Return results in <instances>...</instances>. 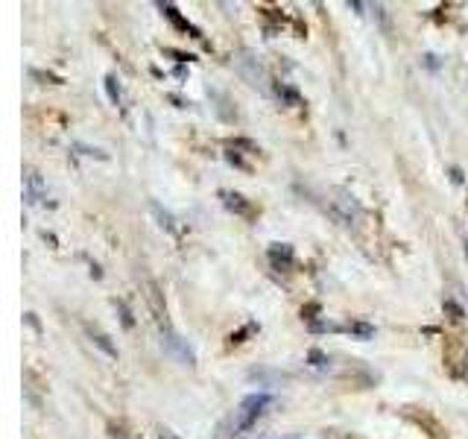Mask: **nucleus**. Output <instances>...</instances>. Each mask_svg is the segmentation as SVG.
<instances>
[{
	"instance_id": "obj_18",
	"label": "nucleus",
	"mask_w": 468,
	"mask_h": 439,
	"mask_svg": "<svg viewBox=\"0 0 468 439\" xmlns=\"http://www.w3.org/2000/svg\"><path fill=\"white\" fill-rule=\"evenodd\" d=\"M287 439H302V436H287Z\"/></svg>"
},
{
	"instance_id": "obj_8",
	"label": "nucleus",
	"mask_w": 468,
	"mask_h": 439,
	"mask_svg": "<svg viewBox=\"0 0 468 439\" xmlns=\"http://www.w3.org/2000/svg\"><path fill=\"white\" fill-rule=\"evenodd\" d=\"M293 246L290 243H273L269 246V261H273L276 266H293Z\"/></svg>"
},
{
	"instance_id": "obj_5",
	"label": "nucleus",
	"mask_w": 468,
	"mask_h": 439,
	"mask_svg": "<svg viewBox=\"0 0 468 439\" xmlns=\"http://www.w3.org/2000/svg\"><path fill=\"white\" fill-rule=\"evenodd\" d=\"M23 197H27V205H38L47 197V185L36 167H23Z\"/></svg>"
},
{
	"instance_id": "obj_7",
	"label": "nucleus",
	"mask_w": 468,
	"mask_h": 439,
	"mask_svg": "<svg viewBox=\"0 0 468 439\" xmlns=\"http://www.w3.org/2000/svg\"><path fill=\"white\" fill-rule=\"evenodd\" d=\"M219 200H223V205L229 211H234L240 217H252V205L246 202L243 193H237V190H219Z\"/></svg>"
},
{
	"instance_id": "obj_13",
	"label": "nucleus",
	"mask_w": 468,
	"mask_h": 439,
	"mask_svg": "<svg viewBox=\"0 0 468 439\" xmlns=\"http://www.w3.org/2000/svg\"><path fill=\"white\" fill-rule=\"evenodd\" d=\"M346 331H349V334H357L360 340H369V337L375 334V328L369 325V323H349V325H346Z\"/></svg>"
},
{
	"instance_id": "obj_11",
	"label": "nucleus",
	"mask_w": 468,
	"mask_h": 439,
	"mask_svg": "<svg viewBox=\"0 0 468 439\" xmlns=\"http://www.w3.org/2000/svg\"><path fill=\"white\" fill-rule=\"evenodd\" d=\"M158 9H161V12H164V15L170 18V21H173V23H176V27H182V30H187V33H193V36H200V33H196V30L190 27V23H187V21H185V18L179 15V9H176L173 4H158Z\"/></svg>"
},
{
	"instance_id": "obj_16",
	"label": "nucleus",
	"mask_w": 468,
	"mask_h": 439,
	"mask_svg": "<svg viewBox=\"0 0 468 439\" xmlns=\"http://www.w3.org/2000/svg\"><path fill=\"white\" fill-rule=\"evenodd\" d=\"M158 439H182V436H179V433H176L173 428H167V425H161V428H158Z\"/></svg>"
},
{
	"instance_id": "obj_9",
	"label": "nucleus",
	"mask_w": 468,
	"mask_h": 439,
	"mask_svg": "<svg viewBox=\"0 0 468 439\" xmlns=\"http://www.w3.org/2000/svg\"><path fill=\"white\" fill-rule=\"evenodd\" d=\"M150 211L156 214V220H158V226L164 229V232H170V234H176L179 232V226H176V217L173 214H170L167 208H161L156 200H150Z\"/></svg>"
},
{
	"instance_id": "obj_12",
	"label": "nucleus",
	"mask_w": 468,
	"mask_h": 439,
	"mask_svg": "<svg viewBox=\"0 0 468 439\" xmlns=\"http://www.w3.org/2000/svg\"><path fill=\"white\" fill-rule=\"evenodd\" d=\"M106 91H109V100H111L114 106L123 103V88H120V82H117L114 73H109V77H106Z\"/></svg>"
},
{
	"instance_id": "obj_14",
	"label": "nucleus",
	"mask_w": 468,
	"mask_h": 439,
	"mask_svg": "<svg viewBox=\"0 0 468 439\" xmlns=\"http://www.w3.org/2000/svg\"><path fill=\"white\" fill-rule=\"evenodd\" d=\"M308 363L313 366V369H328V366H331V357L322 354V352H310V354H308Z\"/></svg>"
},
{
	"instance_id": "obj_3",
	"label": "nucleus",
	"mask_w": 468,
	"mask_h": 439,
	"mask_svg": "<svg viewBox=\"0 0 468 439\" xmlns=\"http://www.w3.org/2000/svg\"><path fill=\"white\" fill-rule=\"evenodd\" d=\"M237 70H240V77L249 82L252 88H261V91H266L269 88V73H266V67L252 56V53H240V59H237Z\"/></svg>"
},
{
	"instance_id": "obj_6",
	"label": "nucleus",
	"mask_w": 468,
	"mask_h": 439,
	"mask_svg": "<svg viewBox=\"0 0 468 439\" xmlns=\"http://www.w3.org/2000/svg\"><path fill=\"white\" fill-rule=\"evenodd\" d=\"M143 287H146V302H150V308H153V313H156V323L161 325V331H164V328H173V325H170V320H167V305H164L161 287H158L153 278H146Z\"/></svg>"
},
{
	"instance_id": "obj_15",
	"label": "nucleus",
	"mask_w": 468,
	"mask_h": 439,
	"mask_svg": "<svg viewBox=\"0 0 468 439\" xmlns=\"http://www.w3.org/2000/svg\"><path fill=\"white\" fill-rule=\"evenodd\" d=\"M114 308H120V320H123V325L132 328V310L126 308V302H123V299H114Z\"/></svg>"
},
{
	"instance_id": "obj_17",
	"label": "nucleus",
	"mask_w": 468,
	"mask_h": 439,
	"mask_svg": "<svg viewBox=\"0 0 468 439\" xmlns=\"http://www.w3.org/2000/svg\"><path fill=\"white\" fill-rule=\"evenodd\" d=\"M109 433H111V439H126V430L123 428H109Z\"/></svg>"
},
{
	"instance_id": "obj_4",
	"label": "nucleus",
	"mask_w": 468,
	"mask_h": 439,
	"mask_svg": "<svg viewBox=\"0 0 468 439\" xmlns=\"http://www.w3.org/2000/svg\"><path fill=\"white\" fill-rule=\"evenodd\" d=\"M161 346H164L170 354H173L176 360H182L185 366H196V352H193V346L187 343L182 334H176L173 328H164V331H161Z\"/></svg>"
},
{
	"instance_id": "obj_10",
	"label": "nucleus",
	"mask_w": 468,
	"mask_h": 439,
	"mask_svg": "<svg viewBox=\"0 0 468 439\" xmlns=\"http://www.w3.org/2000/svg\"><path fill=\"white\" fill-rule=\"evenodd\" d=\"M85 331H88V337H91V343L97 346V349H103L109 357H117V346L109 340V334H103V331H97L94 325H85Z\"/></svg>"
},
{
	"instance_id": "obj_1",
	"label": "nucleus",
	"mask_w": 468,
	"mask_h": 439,
	"mask_svg": "<svg viewBox=\"0 0 468 439\" xmlns=\"http://www.w3.org/2000/svg\"><path fill=\"white\" fill-rule=\"evenodd\" d=\"M269 404H273V396H269V393H252V396H246V399L237 404V410H234V416H232L229 430H226L223 439H243L246 433H249V430L258 425V419L263 416V413L269 410Z\"/></svg>"
},
{
	"instance_id": "obj_2",
	"label": "nucleus",
	"mask_w": 468,
	"mask_h": 439,
	"mask_svg": "<svg viewBox=\"0 0 468 439\" xmlns=\"http://www.w3.org/2000/svg\"><path fill=\"white\" fill-rule=\"evenodd\" d=\"M328 208H331L334 220H337V223H342V226H354L357 220L363 217V208H360L357 197H354L352 190H346V188H334L331 190Z\"/></svg>"
}]
</instances>
